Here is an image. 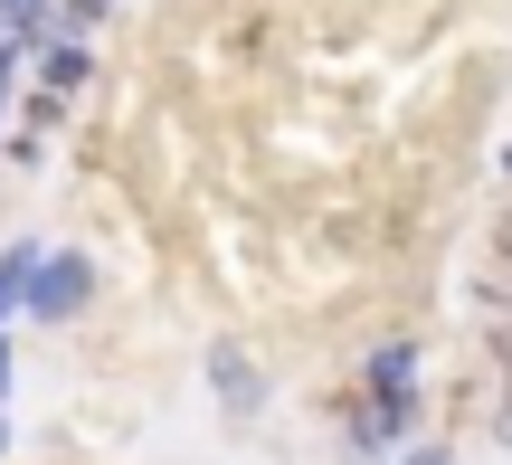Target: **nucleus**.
Listing matches in <instances>:
<instances>
[{
	"mask_svg": "<svg viewBox=\"0 0 512 465\" xmlns=\"http://www.w3.org/2000/svg\"><path fill=\"white\" fill-rule=\"evenodd\" d=\"M86 304H95V257H86V247H38L29 304H19V314H29V323H76Z\"/></svg>",
	"mask_w": 512,
	"mask_h": 465,
	"instance_id": "1",
	"label": "nucleus"
},
{
	"mask_svg": "<svg viewBox=\"0 0 512 465\" xmlns=\"http://www.w3.org/2000/svg\"><path fill=\"white\" fill-rule=\"evenodd\" d=\"M209 399H219L228 418H256V409H266V371H256L247 342H209Z\"/></svg>",
	"mask_w": 512,
	"mask_h": 465,
	"instance_id": "2",
	"label": "nucleus"
},
{
	"mask_svg": "<svg viewBox=\"0 0 512 465\" xmlns=\"http://www.w3.org/2000/svg\"><path fill=\"white\" fill-rule=\"evenodd\" d=\"M86 76H95L86 38H48V48H38V95H76Z\"/></svg>",
	"mask_w": 512,
	"mask_h": 465,
	"instance_id": "3",
	"label": "nucleus"
},
{
	"mask_svg": "<svg viewBox=\"0 0 512 465\" xmlns=\"http://www.w3.org/2000/svg\"><path fill=\"white\" fill-rule=\"evenodd\" d=\"M29 266H38V247H10V257H0V323L29 304Z\"/></svg>",
	"mask_w": 512,
	"mask_h": 465,
	"instance_id": "4",
	"label": "nucleus"
},
{
	"mask_svg": "<svg viewBox=\"0 0 512 465\" xmlns=\"http://www.w3.org/2000/svg\"><path fill=\"white\" fill-rule=\"evenodd\" d=\"M114 0H48V19H57V38H86L95 19H105Z\"/></svg>",
	"mask_w": 512,
	"mask_h": 465,
	"instance_id": "5",
	"label": "nucleus"
},
{
	"mask_svg": "<svg viewBox=\"0 0 512 465\" xmlns=\"http://www.w3.org/2000/svg\"><path fill=\"white\" fill-rule=\"evenodd\" d=\"M38 19H48V0H0V38H38Z\"/></svg>",
	"mask_w": 512,
	"mask_h": 465,
	"instance_id": "6",
	"label": "nucleus"
},
{
	"mask_svg": "<svg viewBox=\"0 0 512 465\" xmlns=\"http://www.w3.org/2000/svg\"><path fill=\"white\" fill-rule=\"evenodd\" d=\"M19 48H29V38H0V105H10V67H19Z\"/></svg>",
	"mask_w": 512,
	"mask_h": 465,
	"instance_id": "7",
	"label": "nucleus"
},
{
	"mask_svg": "<svg viewBox=\"0 0 512 465\" xmlns=\"http://www.w3.org/2000/svg\"><path fill=\"white\" fill-rule=\"evenodd\" d=\"M0 390H10V342H0Z\"/></svg>",
	"mask_w": 512,
	"mask_h": 465,
	"instance_id": "8",
	"label": "nucleus"
},
{
	"mask_svg": "<svg viewBox=\"0 0 512 465\" xmlns=\"http://www.w3.org/2000/svg\"><path fill=\"white\" fill-rule=\"evenodd\" d=\"M0 456H10V418H0Z\"/></svg>",
	"mask_w": 512,
	"mask_h": 465,
	"instance_id": "9",
	"label": "nucleus"
}]
</instances>
